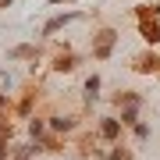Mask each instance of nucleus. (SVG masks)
<instances>
[{
  "label": "nucleus",
  "instance_id": "nucleus-3",
  "mask_svg": "<svg viewBox=\"0 0 160 160\" xmlns=\"http://www.w3.org/2000/svg\"><path fill=\"white\" fill-rule=\"evenodd\" d=\"M75 18H78L75 11H68V14H57V18H50V22L43 25V36H53V32H61L64 25H71V22H75Z\"/></svg>",
  "mask_w": 160,
  "mask_h": 160
},
{
  "label": "nucleus",
  "instance_id": "nucleus-4",
  "mask_svg": "<svg viewBox=\"0 0 160 160\" xmlns=\"http://www.w3.org/2000/svg\"><path fill=\"white\" fill-rule=\"evenodd\" d=\"M157 64H160V57H157V53H142V57H135V71L149 75V71H157Z\"/></svg>",
  "mask_w": 160,
  "mask_h": 160
},
{
  "label": "nucleus",
  "instance_id": "nucleus-10",
  "mask_svg": "<svg viewBox=\"0 0 160 160\" xmlns=\"http://www.w3.org/2000/svg\"><path fill=\"white\" fill-rule=\"evenodd\" d=\"M11 57H14V61H25V57H36V46H14V50H11Z\"/></svg>",
  "mask_w": 160,
  "mask_h": 160
},
{
  "label": "nucleus",
  "instance_id": "nucleus-14",
  "mask_svg": "<svg viewBox=\"0 0 160 160\" xmlns=\"http://www.w3.org/2000/svg\"><path fill=\"white\" fill-rule=\"evenodd\" d=\"M157 75H160V64H157Z\"/></svg>",
  "mask_w": 160,
  "mask_h": 160
},
{
  "label": "nucleus",
  "instance_id": "nucleus-1",
  "mask_svg": "<svg viewBox=\"0 0 160 160\" xmlns=\"http://www.w3.org/2000/svg\"><path fill=\"white\" fill-rule=\"evenodd\" d=\"M114 43H118V32L114 29H100L92 36V57L96 61H107L110 53H114Z\"/></svg>",
  "mask_w": 160,
  "mask_h": 160
},
{
  "label": "nucleus",
  "instance_id": "nucleus-8",
  "mask_svg": "<svg viewBox=\"0 0 160 160\" xmlns=\"http://www.w3.org/2000/svg\"><path fill=\"white\" fill-rule=\"evenodd\" d=\"M103 157H110V160H132V153H128L125 146H118V142L110 146V149H103Z\"/></svg>",
  "mask_w": 160,
  "mask_h": 160
},
{
  "label": "nucleus",
  "instance_id": "nucleus-5",
  "mask_svg": "<svg viewBox=\"0 0 160 160\" xmlns=\"http://www.w3.org/2000/svg\"><path fill=\"white\" fill-rule=\"evenodd\" d=\"M50 132L53 135H64V132H75V118H50Z\"/></svg>",
  "mask_w": 160,
  "mask_h": 160
},
{
  "label": "nucleus",
  "instance_id": "nucleus-12",
  "mask_svg": "<svg viewBox=\"0 0 160 160\" xmlns=\"http://www.w3.org/2000/svg\"><path fill=\"white\" fill-rule=\"evenodd\" d=\"M7 107V96H4V92H0V110H4Z\"/></svg>",
  "mask_w": 160,
  "mask_h": 160
},
{
  "label": "nucleus",
  "instance_id": "nucleus-6",
  "mask_svg": "<svg viewBox=\"0 0 160 160\" xmlns=\"http://www.w3.org/2000/svg\"><path fill=\"white\" fill-rule=\"evenodd\" d=\"M86 100L89 103L100 100V75H89V78H86Z\"/></svg>",
  "mask_w": 160,
  "mask_h": 160
},
{
  "label": "nucleus",
  "instance_id": "nucleus-13",
  "mask_svg": "<svg viewBox=\"0 0 160 160\" xmlns=\"http://www.w3.org/2000/svg\"><path fill=\"white\" fill-rule=\"evenodd\" d=\"M53 4H64V0H53Z\"/></svg>",
  "mask_w": 160,
  "mask_h": 160
},
{
  "label": "nucleus",
  "instance_id": "nucleus-2",
  "mask_svg": "<svg viewBox=\"0 0 160 160\" xmlns=\"http://www.w3.org/2000/svg\"><path fill=\"white\" fill-rule=\"evenodd\" d=\"M121 132H125V125H121L118 118H103L100 121V139H107V142H118Z\"/></svg>",
  "mask_w": 160,
  "mask_h": 160
},
{
  "label": "nucleus",
  "instance_id": "nucleus-7",
  "mask_svg": "<svg viewBox=\"0 0 160 160\" xmlns=\"http://www.w3.org/2000/svg\"><path fill=\"white\" fill-rule=\"evenodd\" d=\"M53 71H75V53H61L53 61Z\"/></svg>",
  "mask_w": 160,
  "mask_h": 160
},
{
  "label": "nucleus",
  "instance_id": "nucleus-11",
  "mask_svg": "<svg viewBox=\"0 0 160 160\" xmlns=\"http://www.w3.org/2000/svg\"><path fill=\"white\" fill-rule=\"evenodd\" d=\"M132 128H135V139H149V125H142V121H135Z\"/></svg>",
  "mask_w": 160,
  "mask_h": 160
},
{
  "label": "nucleus",
  "instance_id": "nucleus-9",
  "mask_svg": "<svg viewBox=\"0 0 160 160\" xmlns=\"http://www.w3.org/2000/svg\"><path fill=\"white\" fill-rule=\"evenodd\" d=\"M29 135H32V139H43V135H46V121L32 118V121H29Z\"/></svg>",
  "mask_w": 160,
  "mask_h": 160
}]
</instances>
